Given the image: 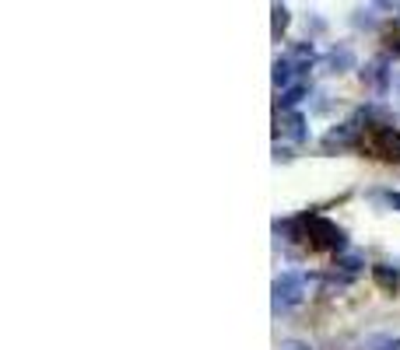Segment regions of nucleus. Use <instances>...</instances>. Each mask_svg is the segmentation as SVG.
Instances as JSON below:
<instances>
[{
    "instance_id": "20e7f679",
    "label": "nucleus",
    "mask_w": 400,
    "mask_h": 350,
    "mask_svg": "<svg viewBox=\"0 0 400 350\" xmlns=\"http://www.w3.org/2000/svg\"><path fill=\"white\" fill-rule=\"evenodd\" d=\"M295 74H299V67L292 64V56H281V60H274V85H278V88H292Z\"/></svg>"
},
{
    "instance_id": "39448f33",
    "label": "nucleus",
    "mask_w": 400,
    "mask_h": 350,
    "mask_svg": "<svg viewBox=\"0 0 400 350\" xmlns=\"http://www.w3.org/2000/svg\"><path fill=\"white\" fill-rule=\"evenodd\" d=\"M327 60H330V67H334L337 74H344V71H351V67H355V53H351L348 46L330 49V56H327Z\"/></svg>"
},
{
    "instance_id": "f8f14e48",
    "label": "nucleus",
    "mask_w": 400,
    "mask_h": 350,
    "mask_svg": "<svg viewBox=\"0 0 400 350\" xmlns=\"http://www.w3.org/2000/svg\"><path fill=\"white\" fill-rule=\"evenodd\" d=\"M285 28H288V11L278 4V7H274V35H281Z\"/></svg>"
},
{
    "instance_id": "ddd939ff",
    "label": "nucleus",
    "mask_w": 400,
    "mask_h": 350,
    "mask_svg": "<svg viewBox=\"0 0 400 350\" xmlns=\"http://www.w3.org/2000/svg\"><path fill=\"white\" fill-rule=\"evenodd\" d=\"M337 266H341L348 277H355V273H358V266H362V260H358V256H344V260H337Z\"/></svg>"
},
{
    "instance_id": "9b49d317",
    "label": "nucleus",
    "mask_w": 400,
    "mask_h": 350,
    "mask_svg": "<svg viewBox=\"0 0 400 350\" xmlns=\"http://www.w3.org/2000/svg\"><path fill=\"white\" fill-rule=\"evenodd\" d=\"M362 350H400V340L397 337H369Z\"/></svg>"
},
{
    "instance_id": "6e6552de",
    "label": "nucleus",
    "mask_w": 400,
    "mask_h": 350,
    "mask_svg": "<svg viewBox=\"0 0 400 350\" xmlns=\"http://www.w3.org/2000/svg\"><path fill=\"white\" fill-rule=\"evenodd\" d=\"M281 130H285V133H288V137H292V140H305V137H309V130H305V119H302L299 112H288V116H285V126H281Z\"/></svg>"
},
{
    "instance_id": "423d86ee",
    "label": "nucleus",
    "mask_w": 400,
    "mask_h": 350,
    "mask_svg": "<svg viewBox=\"0 0 400 350\" xmlns=\"http://www.w3.org/2000/svg\"><path fill=\"white\" fill-rule=\"evenodd\" d=\"M372 277H376V284L383 287V291H397V284H400V273L394 270V266H372Z\"/></svg>"
},
{
    "instance_id": "f257e3e1",
    "label": "nucleus",
    "mask_w": 400,
    "mask_h": 350,
    "mask_svg": "<svg viewBox=\"0 0 400 350\" xmlns=\"http://www.w3.org/2000/svg\"><path fill=\"white\" fill-rule=\"evenodd\" d=\"M305 242L312 246V249H341L344 246V231L334 224V221H327V217H305Z\"/></svg>"
},
{
    "instance_id": "9d476101",
    "label": "nucleus",
    "mask_w": 400,
    "mask_h": 350,
    "mask_svg": "<svg viewBox=\"0 0 400 350\" xmlns=\"http://www.w3.org/2000/svg\"><path fill=\"white\" fill-rule=\"evenodd\" d=\"M305 91H309L305 85H292V88H285V91H281V98H278V105H281V109H292L295 102H302V98H305Z\"/></svg>"
},
{
    "instance_id": "2eb2a0df",
    "label": "nucleus",
    "mask_w": 400,
    "mask_h": 350,
    "mask_svg": "<svg viewBox=\"0 0 400 350\" xmlns=\"http://www.w3.org/2000/svg\"><path fill=\"white\" fill-rule=\"evenodd\" d=\"M281 350H312V347H309V344H302V340H285Z\"/></svg>"
},
{
    "instance_id": "dca6fc26",
    "label": "nucleus",
    "mask_w": 400,
    "mask_h": 350,
    "mask_svg": "<svg viewBox=\"0 0 400 350\" xmlns=\"http://www.w3.org/2000/svg\"><path fill=\"white\" fill-rule=\"evenodd\" d=\"M390 203H394V207L400 210V193H390Z\"/></svg>"
},
{
    "instance_id": "0eeeda50",
    "label": "nucleus",
    "mask_w": 400,
    "mask_h": 350,
    "mask_svg": "<svg viewBox=\"0 0 400 350\" xmlns=\"http://www.w3.org/2000/svg\"><path fill=\"white\" fill-rule=\"evenodd\" d=\"M362 78H365L369 85H376L380 91H387V88H390V78H387V64H383V60L369 64V71H362Z\"/></svg>"
},
{
    "instance_id": "4468645a",
    "label": "nucleus",
    "mask_w": 400,
    "mask_h": 350,
    "mask_svg": "<svg viewBox=\"0 0 400 350\" xmlns=\"http://www.w3.org/2000/svg\"><path fill=\"white\" fill-rule=\"evenodd\" d=\"M387 46H390V49L400 56V32H397V28H394V32H387Z\"/></svg>"
},
{
    "instance_id": "1a4fd4ad",
    "label": "nucleus",
    "mask_w": 400,
    "mask_h": 350,
    "mask_svg": "<svg viewBox=\"0 0 400 350\" xmlns=\"http://www.w3.org/2000/svg\"><path fill=\"white\" fill-rule=\"evenodd\" d=\"M355 130H358L355 123H344V126H337V130H330L323 144H327V147H334V144H337V147H341V144H351V137H355Z\"/></svg>"
},
{
    "instance_id": "7ed1b4c3",
    "label": "nucleus",
    "mask_w": 400,
    "mask_h": 350,
    "mask_svg": "<svg viewBox=\"0 0 400 350\" xmlns=\"http://www.w3.org/2000/svg\"><path fill=\"white\" fill-rule=\"evenodd\" d=\"M369 151L383 162H400V133L397 130H376L369 137Z\"/></svg>"
},
{
    "instance_id": "f03ea898",
    "label": "nucleus",
    "mask_w": 400,
    "mask_h": 350,
    "mask_svg": "<svg viewBox=\"0 0 400 350\" xmlns=\"http://www.w3.org/2000/svg\"><path fill=\"white\" fill-rule=\"evenodd\" d=\"M302 298H305V277L302 273H281L278 280H274V315H281V312H288V308H295Z\"/></svg>"
}]
</instances>
